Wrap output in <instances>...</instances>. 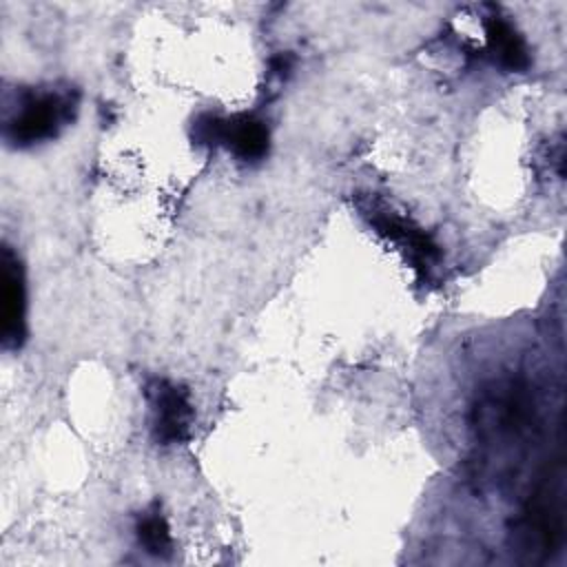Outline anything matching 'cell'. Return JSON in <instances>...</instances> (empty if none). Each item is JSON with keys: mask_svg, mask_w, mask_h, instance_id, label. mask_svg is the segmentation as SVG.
I'll return each mask as SVG.
<instances>
[{"mask_svg": "<svg viewBox=\"0 0 567 567\" xmlns=\"http://www.w3.org/2000/svg\"><path fill=\"white\" fill-rule=\"evenodd\" d=\"M27 337V288L20 259L9 246L2 250V346L16 350Z\"/></svg>", "mask_w": 567, "mask_h": 567, "instance_id": "5", "label": "cell"}, {"mask_svg": "<svg viewBox=\"0 0 567 567\" xmlns=\"http://www.w3.org/2000/svg\"><path fill=\"white\" fill-rule=\"evenodd\" d=\"M487 51L507 71H525L529 66V49L516 27L498 11L485 16Z\"/></svg>", "mask_w": 567, "mask_h": 567, "instance_id": "6", "label": "cell"}, {"mask_svg": "<svg viewBox=\"0 0 567 567\" xmlns=\"http://www.w3.org/2000/svg\"><path fill=\"white\" fill-rule=\"evenodd\" d=\"M151 408V430L159 445H177L190 439L195 423V405L190 392L162 377H153L144 385Z\"/></svg>", "mask_w": 567, "mask_h": 567, "instance_id": "4", "label": "cell"}, {"mask_svg": "<svg viewBox=\"0 0 567 567\" xmlns=\"http://www.w3.org/2000/svg\"><path fill=\"white\" fill-rule=\"evenodd\" d=\"M193 140L202 146H226L246 164L264 159L270 146L266 122L248 113L230 117L204 113L193 122Z\"/></svg>", "mask_w": 567, "mask_h": 567, "instance_id": "3", "label": "cell"}, {"mask_svg": "<svg viewBox=\"0 0 567 567\" xmlns=\"http://www.w3.org/2000/svg\"><path fill=\"white\" fill-rule=\"evenodd\" d=\"M359 213L365 221L405 257V261L416 270L423 281H432L436 268L441 266V248L434 239L416 226L410 217L394 210L381 197L363 195L359 197Z\"/></svg>", "mask_w": 567, "mask_h": 567, "instance_id": "2", "label": "cell"}, {"mask_svg": "<svg viewBox=\"0 0 567 567\" xmlns=\"http://www.w3.org/2000/svg\"><path fill=\"white\" fill-rule=\"evenodd\" d=\"M135 534H137V540L144 547V551H148L151 556H157V558L171 556V551H173L171 527L157 507L137 516Z\"/></svg>", "mask_w": 567, "mask_h": 567, "instance_id": "7", "label": "cell"}, {"mask_svg": "<svg viewBox=\"0 0 567 567\" xmlns=\"http://www.w3.org/2000/svg\"><path fill=\"white\" fill-rule=\"evenodd\" d=\"M78 104L73 86H20L7 100L4 140L16 148L51 142L75 120Z\"/></svg>", "mask_w": 567, "mask_h": 567, "instance_id": "1", "label": "cell"}]
</instances>
